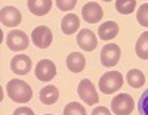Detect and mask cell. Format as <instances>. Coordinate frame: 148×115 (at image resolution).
Instances as JSON below:
<instances>
[{
  "instance_id": "obj_1",
  "label": "cell",
  "mask_w": 148,
  "mask_h": 115,
  "mask_svg": "<svg viewBox=\"0 0 148 115\" xmlns=\"http://www.w3.org/2000/svg\"><path fill=\"white\" fill-rule=\"evenodd\" d=\"M6 93L10 97V100L16 103H27L33 97V90L27 81L14 78L6 84Z\"/></svg>"
},
{
  "instance_id": "obj_2",
  "label": "cell",
  "mask_w": 148,
  "mask_h": 115,
  "mask_svg": "<svg viewBox=\"0 0 148 115\" xmlns=\"http://www.w3.org/2000/svg\"><path fill=\"white\" fill-rule=\"evenodd\" d=\"M121 86H123V75L119 71H107L105 74H102L99 80V88L101 93L104 95L116 93Z\"/></svg>"
},
{
  "instance_id": "obj_3",
  "label": "cell",
  "mask_w": 148,
  "mask_h": 115,
  "mask_svg": "<svg viewBox=\"0 0 148 115\" xmlns=\"http://www.w3.org/2000/svg\"><path fill=\"white\" fill-rule=\"evenodd\" d=\"M111 109L116 115H130L135 109V100L127 93H119L113 97Z\"/></svg>"
},
{
  "instance_id": "obj_4",
  "label": "cell",
  "mask_w": 148,
  "mask_h": 115,
  "mask_svg": "<svg viewBox=\"0 0 148 115\" xmlns=\"http://www.w3.org/2000/svg\"><path fill=\"white\" fill-rule=\"evenodd\" d=\"M28 43H30L28 35L21 30L10 31L6 37V46L12 52H22V50H25L28 47Z\"/></svg>"
},
{
  "instance_id": "obj_5",
  "label": "cell",
  "mask_w": 148,
  "mask_h": 115,
  "mask_svg": "<svg viewBox=\"0 0 148 115\" xmlns=\"http://www.w3.org/2000/svg\"><path fill=\"white\" fill-rule=\"evenodd\" d=\"M77 93H79L80 99L88 105H96L99 102V96H98V93L95 90V86L88 78L80 80V83L77 86Z\"/></svg>"
},
{
  "instance_id": "obj_6",
  "label": "cell",
  "mask_w": 148,
  "mask_h": 115,
  "mask_svg": "<svg viewBox=\"0 0 148 115\" xmlns=\"http://www.w3.org/2000/svg\"><path fill=\"white\" fill-rule=\"evenodd\" d=\"M31 40L39 49H47L52 44L53 34H52V31H51L49 27H46V25H39V27H36L33 30Z\"/></svg>"
},
{
  "instance_id": "obj_7",
  "label": "cell",
  "mask_w": 148,
  "mask_h": 115,
  "mask_svg": "<svg viewBox=\"0 0 148 115\" xmlns=\"http://www.w3.org/2000/svg\"><path fill=\"white\" fill-rule=\"evenodd\" d=\"M120 56H121L120 47L114 43H108L101 50V63L107 68H111V67H114L119 63Z\"/></svg>"
},
{
  "instance_id": "obj_8",
  "label": "cell",
  "mask_w": 148,
  "mask_h": 115,
  "mask_svg": "<svg viewBox=\"0 0 148 115\" xmlns=\"http://www.w3.org/2000/svg\"><path fill=\"white\" fill-rule=\"evenodd\" d=\"M34 74L40 81H51L56 75V67L51 59H42L36 65Z\"/></svg>"
},
{
  "instance_id": "obj_9",
  "label": "cell",
  "mask_w": 148,
  "mask_h": 115,
  "mask_svg": "<svg viewBox=\"0 0 148 115\" xmlns=\"http://www.w3.org/2000/svg\"><path fill=\"white\" fill-rule=\"evenodd\" d=\"M82 16L86 22H89V24H96V22H99L101 18L104 16V10L101 7L99 3H96V2H89V3H86L82 9Z\"/></svg>"
},
{
  "instance_id": "obj_10",
  "label": "cell",
  "mask_w": 148,
  "mask_h": 115,
  "mask_svg": "<svg viewBox=\"0 0 148 115\" xmlns=\"http://www.w3.org/2000/svg\"><path fill=\"white\" fill-rule=\"evenodd\" d=\"M21 19H22L21 12L14 6H5L0 12V21H2L5 27H10V28L18 27L21 24Z\"/></svg>"
},
{
  "instance_id": "obj_11",
  "label": "cell",
  "mask_w": 148,
  "mask_h": 115,
  "mask_svg": "<svg viewBox=\"0 0 148 115\" xmlns=\"http://www.w3.org/2000/svg\"><path fill=\"white\" fill-rule=\"evenodd\" d=\"M10 69L16 75H25L31 69V58L27 55H16L10 61Z\"/></svg>"
},
{
  "instance_id": "obj_12",
  "label": "cell",
  "mask_w": 148,
  "mask_h": 115,
  "mask_svg": "<svg viewBox=\"0 0 148 115\" xmlns=\"http://www.w3.org/2000/svg\"><path fill=\"white\" fill-rule=\"evenodd\" d=\"M77 44L84 52H93L98 46V38L90 30H80L77 34Z\"/></svg>"
},
{
  "instance_id": "obj_13",
  "label": "cell",
  "mask_w": 148,
  "mask_h": 115,
  "mask_svg": "<svg viewBox=\"0 0 148 115\" xmlns=\"http://www.w3.org/2000/svg\"><path fill=\"white\" fill-rule=\"evenodd\" d=\"M53 2L52 0H30L28 2V9L33 15L36 16H45L47 15L52 9Z\"/></svg>"
},
{
  "instance_id": "obj_14",
  "label": "cell",
  "mask_w": 148,
  "mask_h": 115,
  "mask_svg": "<svg viewBox=\"0 0 148 115\" xmlns=\"http://www.w3.org/2000/svg\"><path fill=\"white\" fill-rule=\"evenodd\" d=\"M119 34V25L114 21H107L104 24H101V27L98 28V35L101 40H113V38Z\"/></svg>"
},
{
  "instance_id": "obj_15",
  "label": "cell",
  "mask_w": 148,
  "mask_h": 115,
  "mask_svg": "<svg viewBox=\"0 0 148 115\" xmlns=\"http://www.w3.org/2000/svg\"><path fill=\"white\" fill-rule=\"evenodd\" d=\"M80 27V19L77 15L74 14H67L62 21H61V30L65 35H70V34H74Z\"/></svg>"
},
{
  "instance_id": "obj_16",
  "label": "cell",
  "mask_w": 148,
  "mask_h": 115,
  "mask_svg": "<svg viewBox=\"0 0 148 115\" xmlns=\"http://www.w3.org/2000/svg\"><path fill=\"white\" fill-rule=\"evenodd\" d=\"M67 67H68V69H70L71 72L79 74V72H82V71L84 69V67H86V59H84V56H83L82 53L73 52V53H70L68 58H67Z\"/></svg>"
},
{
  "instance_id": "obj_17",
  "label": "cell",
  "mask_w": 148,
  "mask_h": 115,
  "mask_svg": "<svg viewBox=\"0 0 148 115\" xmlns=\"http://www.w3.org/2000/svg\"><path fill=\"white\" fill-rule=\"evenodd\" d=\"M58 99H59V90L55 86L49 84V86H45L40 90V100L45 105H53Z\"/></svg>"
},
{
  "instance_id": "obj_18",
  "label": "cell",
  "mask_w": 148,
  "mask_h": 115,
  "mask_svg": "<svg viewBox=\"0 0 148 115\" xmlns=\"http://www.w3.org/2000/svg\"><path fill=\"white\" fill-rule=\"evenodd\" d=\"M126 80H127V84L130 87L139 88L145 84V75L141 69H130V71H127Z\"/></svg>"
},
{
  "instance_id": "obj_19",
  "label": "cell",
  "mask_w": 148,
  "mask_h": 115,
  "mask_svg": "<svg viewBox=\"0 0 148 115\" xmlns=\"http://www.w3.org/2000/svg\"><path fill=\"white\" fill-rule=\"evenodd\" d=\"M135 52H136L138 58L141 59H148V31L142 33L135 46Z\"/></svg>"
},
{
  "instance_id": "obj_20",
  "label": "cell",
  "mask_w": 148,
  "mask_h": 115,
  "mask_svg": "<svg viewBox=\"0 0 148 115\" xmlns=\"http://www.w3.org/2000/svg\"><path fill=\"white\" fill-rule=\"evenodd\" d=\"M136 7V2L135 0H117L116 2V9L121 15H130Z\"/></svg>"
},
{
  "instance_id": "obj_21",
  "label": "cell",
  "mask_w": 148,
  "mask_h": 115,
  "mask_svg": "<svg viewBox=\"0 0 148 115\" xmlns=\"http://www.w3.org/2000/svg\"><path fill=\"white\" fill-rule=\"evenodd\" d=\"M64 115H88L86 109L83 105H80L79 102H70L64 108Z\"/></svg>"
},
{
  "instance_id": "obj_22",
  "label": "cell",
  "mask_w": 148,
  "mask_h": 115,
  "mask_svg": "<svg viewBox=\"0 0 148 115\" xmlns=\"http://www.w3.org/2000/svg\"><path fill=\"white\" fill-rule=\"evenodd\" d=\"M136 19L142 27L148 28V3H144L139 6V9L136 12Z\"/></svg>"
},
{
  "instance_id": "obj_23",
  "label": "cell",
  "mask_w": 148,
  "mask_h": 115,
  "mask_svg": "<svg viewBox=\"0 0 148 115\" xmlns=\"http://www.w3.org/2000/svg\"><path fill=\"white\" fill-rule=\"evenodd\" d=\"M138 112L139 115H148V88L141 95L138 100Z\"/></svg>"
},
{
  "instance_id": "obj_24",
  "label": "cell",
  "mask_w": 148,
  "mask_h": 115,
  "mask_svg": "<svg viewBox=\"0 0 148 115\" xmlns=\"http://www.w3.org/2000/svg\"><path fill=\"white\" fill-rule=\"evenodd\" d=\"M56 6L59 7V10H73V7L76 6V0H58L56 2Z\"/></svg>"
},
{
  "instance_id": "obj_25",
  "label": "cell",
  "mask_w": 148,
  "mask_h": 115,
  "mask_svg": "<svg viewBox=\"0 0 148 115\" xmlns=\"http://www.w3.org/2000/svg\"><path fill=\"white\" fill-rule=\"evenodd\" d=\"M14 115H34V112L28 106H19L14 111Z\"/></svg>"
},
{
  "instance_id": "obj_26",
  "label": "cell",
  "mask_w": 148,
  "mask_h": 115,
  "mask_svg": "<svg viewBox=\"0 0 148 115\" xmlns=\"http://www.w3.org/2000/svg\"><path fill=\"white\" fill-rule=\"evenodd\" d=\"M92 115H111L110 109L105 108V106H96L93 111H92Z\"/></svg>"
},
{
  "instance_id": "obj_27",
  "label": "cell",
  "mask_w": 148,
  "mask_h": 115,
  "mask_svg": "<svg viewBox=\"0 0 148 115\" xmlns=\"http://www.w3.org/2000/svg\"><path fill=\"white\" fill-rule=\"evenodd\" d=\"M45 115H53V114H45Z\"/></svg>"
}]
</instances>
